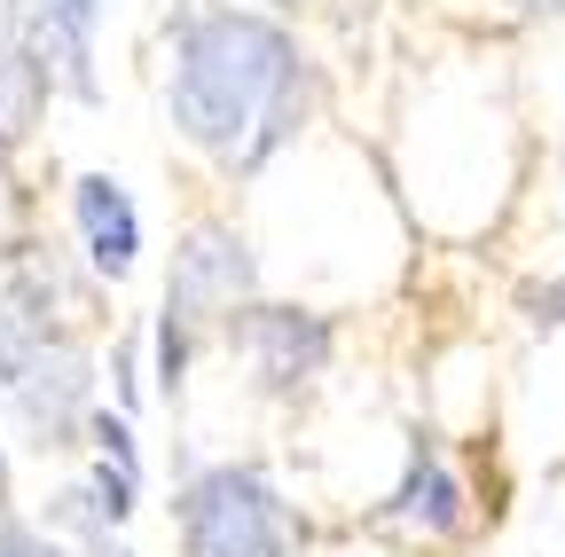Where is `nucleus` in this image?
Instances as JSON below:
<instances>
[{"label":"nucleus","mask_w":565,"mask_h":557,"mask_svg":"<svg viewBox=\"0 0 565 557\" xmlns=\"http://www.w3.org/2000/svg\"><path fill=\"white\" fill-rule=\"evenodd\" d=\"M181 142L221 158L228 173H259L275 150L299 142L322 103L315 55L252 9H189L173 24V79H166Z\"/></svg>","instance_id":"f257e3e1"},{"label":"nucleus","mask_w":565,"mask_h":557,"mask_svg":"<svg viewBox=\"0 0 565 557\" xmlns=\"http://www.w3.org/2000/svg\"><path fill=\"white\" fill-rule=\"evenodd\" d=\"M181 557H291L307 542V518L282 503V486L259 463H204L173 495Z\"/></svg>","instance_id":"f03ea898"},{"label":"nucleus","mask_w":565,"mask_h":557,"mask_svg":"<svg viewBox=\"0 0 565 557\" xmlns=\"http://www.w3.org/2000/svg\"><path fill=\"white\" fill-rule=\"evenodd\" d=\"M87 354L71 345L55 322H40L24 299H9L0 291V393L17 400V416H24V432L40 440V448H71V432L87 425Z\"/></svg>","instance_id":"7ed1b4c3"},{"label":"nucleus","mask_w":565,"mask_h":557,"mask_svg":"<svg viewBox=\"0 0 565 557\" xmlns=\"http://www.w3.org/2000/svg\"><path fill=\"white\" fill-rule=\"evenodd\" d=\"M228 345L252 362L259 393L291 400V393H307V385L330 369L338 330H330L322 314H307V307H267V299H252V307L228 314Z\"/></svg>","instance_id":"20e7f679"},{"label":"nucleus","mask_w":565,"mask_h":557,"mask_svg":"<svg viewBox=\"0 0 565 557\" xmlns=\"http://www.w3.org/2000/svg\"><path fill=\"white\" fill-rule=\"evenodd\" d=\"M252 291H259V267H252V244H244L236 228L204 221V228L181 236L173 283H166V314H173V322H189V330L204 338L212 322H228L236 307H252Z\"/></svg>","instance_id":"39448f33"},{"label":"nucleus","mask_w":565,"mask_h":557,"mask_svg":"<svg viewBox=\"0 0 565 557\" xmlns=\"http://www.w3.org/2000/svg\"><path fill=\"white\" fill-rule=\"evenodd\" d=\"M95 0H9V40H24L47 72L95 103Z\"/></svg>","instance_id":"423d86ee"},{"label":"nucleus","mask_w":565,"mask_h":557,"mask_svg":"<svg viewBox=\"0 0 565 557\" xmlns=\"http://www.w3.org/2000/svg\"><path fill=\"white\" fill-rule=\"evenodd\" d=\"M71 213H79V244H87L95 275H134V259H141V213H134V196L110 173H87L79 189H71Z\"/></svg>","instance_id":"0eeeda50"},{"label":"nucleus","mask_w":565,"mask_h":557,"mask_svg":"<svg viewBox=\"0 0 565 557\" xmlns=\"http://www.w3.org/2000/svg\"><path fill=\"white\" fill-rule=\"evenodd\" d=\"M385 518H401V526H424V534H456V526H463V479L448 471V456H440L433 440H416V456H408V479L393 486Z\"/></svg>","instance_id":"6e6552de"},{"label":"nucleus","mask_w":565,"mask_h":557,"mask_svg":"<svg viewBox=\"0 0 565 557\" xmlns=\"http://www.w3.org/2000/svg\"><path fill=\"white\" fill-rule=\"evenodd\" d=\"M47 95H55V72L24 40H0V150H24V133L40 126Z\"/></svg>","instance_id":"1a4fd4ad"},{"label":"nucleus","mask_w":565,"mask_h":557,"mask_svg":"<svg viewBox=\"0 0 565 557\" xmlns=\"http://www.w3.org/2000/svg\"><path fill=\"white\" fill-rule=\"evenodd\" d=\"M519 307H526L534 330H565V275H550V283H526Z\"/></svg>","instance_id":"9d476101"},{"label":"nucleus","mask_w":565,"mask_h":557,"mask_svg":"<svg viewBox=\"0 0 565 557\" xmlns=\"http://www.w3.org/2000/svg\"><path fill=\"white\" fill-rule=\"evenodd\" d=\"M0 557H71L55 534H40V526H17V518H0Z\"/></svg>","instance_id":"9b49d317"},{"label":"nucleus","mask_w":565,"mask_h":557,"mask_svg":"<svg viewBox=\"0 0 565 557\" xmlns=\"http://www.w3.org/2000/svg\"><path fill=\"white\" fill-rule=\"evenodd\" d=\"M87 432H95V448H103L110 463H126V471H134V432H126V416L95 408V416H87Z\"/></svg>","instance_id":"f8f14e48"},{"label":"nucleus","mask_w":565,"mask_h":557,"mask_svg":"<svg viewBox=\"0 0 565 557\" xmlns=\"http://www.w3.org/2000/svg\"><path fill=\"white\" fill-rule=\"evenodd\" d=\"M118 393L141 400V377H134V345H118Z\"/></svg>","instance_id":"ddd939ff"},{"label":"nucleus","mask_w":565,"mask_h":557,"mask_svg":"<svg viewBox=\"0 0 565 557\" xmlns=\"http://www.w3.org/2000/svg\"><path fill=\"white\" fill-rule=\"evenodd\" d=\"M0 503H9V456H0Z\"/></svg>","instance_id":"4468645a"},{"label":"nucleus","mask_w":565,"mask_h":557,"mask_svg":"<svg viewBox=\"0 0 565 557\" xmlns=\"http://www.w3.org/2000/svg\"><path fill=\"white\" fill-rule=\"evenodd\" d=\"M519 9H565V0H519Z\"/></svg>","instance_id":"2eb2a0df"},{"label":"nucleus","mask_w":565,"mask_h":557,"mask_svg":"<svg viewBox=\"0 0 565 557\" xmlns=\"http://www.w3.org/2000/svg\"><path fill=\"white\" fill-rule=\"evenodd\" d=\"M275 9H299V0H275Z\"/></svg>","instance_id":"dca6fc26"},{"label":"nucleus","mask_w":565,"mask_h":557,"mask_svg":"<svg viewBox=\"0 0 565 557\" xmlns=\"http://www.w3.org/2000/svg\"><path fill=\"white\" fill-rule=\"evenodd\" d=\"M557 173H565V165H557Z\"/></svg>","instance_id":"f3484780"}]
</instances>
